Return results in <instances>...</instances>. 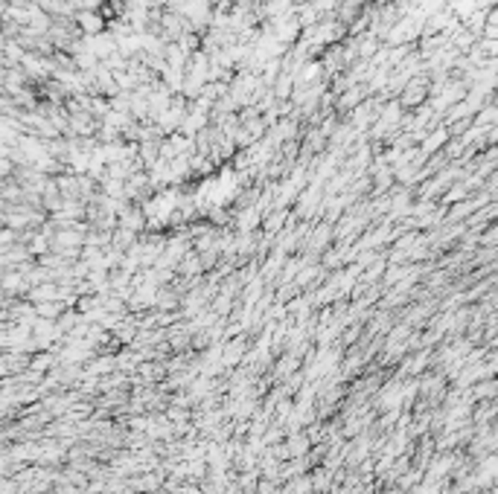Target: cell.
I'll list each match as a JSON object with an SVG mask.
<instances>
[{
	"label": "cell",
	"instance_id": "obj_1",
	"mask_svg": "<svg viewBox=\"0 0 498 494\" xmlns=\"http://www.w3.org/2000/svg\"><path fill=\"white\" fill-rule=\"evenodd\" d=\"M429 73L422 70V73H417V76H411L408 82H405V88L399 91V96H396V102L403 105V110H417L420 105H426L429 102Z\"/></svg>",
	"mask_w": 498,
	"mask_h": 494
},
{
	"label": "cell",
	"instance_id": "obj_2",
	"mask_svg": "<svg viewBox=\"0 0 498 494\" xmlns=\"http://www.w3.org/2000/svg\"><path fill=\"white\" fill-rule=\"evenodd\" d=\"M73 23H76L79 35H84V38H91V35L105 32V18L100 15V9H84V12H76V15H73Z\"/></svg>",
	"mask_w": 498,
	"mask_h": 494
},
{
	"label": "cell",
	"instance_id": "obj_3",
	"mask_svg": "<svg viewBox=\"0 0 498 494\" xmlns=\"http://www.w3.org/2000/svg\"><path fill=\"white\" fill-rule=\"evenodd\" d=\"M469 195H472L469 183L460 178V180H455V183H449V189L440 195V201H443V207H452V204H457V201H466Z\"/></svg>",
	"mask_w": 498,
	"mask_h": 494
},
{
	"label": "cell",
	"instance_id": "obj_4",
	"mask_svg": "<svg viewBox=\"0 0 498 494\" xmlns=\"http://www.w3.org/2000/svg\"><path fill=\"white\" fill-rule=\"evenodd\" d=\"M472 126H475V128L498 126V108H495L493 99H490V102H484V105L475 110V117H472Z\"/></svg>",
	"mask_w": 498,
	"mask_h": 494
},
{
	"label": "cell",
	"instance_id": "obj_5",
	"mask_svg": "<svg viewBox=\"0 0 498 494\" xmlns=\"http://www.w3.org/2000/svg\"><path fill=\"white\" fill-rule=\"evenodd\" d=\"M175 270H181V274H187V277H199L204 270V265H201V259H199L196 250H187L184 256H181V262L175 265Z\"/></svg>",
	"mask_w": 498,
	"mask_h": 494
},
{
	"label": "cell",
	"instance_id": "obj_6",
	"mask_svg": "<svg viewBox=\"0 0 498 494\" xmlns=\"http://www.w3.org/2000/svg\"><path fill=\"white\" fill-rule=\"evenodd\" d=\"M32 296H35V300H58V296H62V291H58L56 285H41V288L32 291Z\"/></svg>",
	"mask_w": 498,
	"mask_h": 494
},
{
	"label": "cell",
	"instance_id": "obj_7",
	"mask_svg": "<svg viewBox=\"0 0 498 494\" xmlns=\"http://www.w3.org/2000/svg\"><path fill=\"white\" fill-rule=\"evenodd\" d=\"M495 239H498V227H495V224H490V227H487V233L481 236V244H484V247H493V244H495Z\"/></svg>",
	"mask_w": 498,
	"mask_h": 494
}]
</instances>
